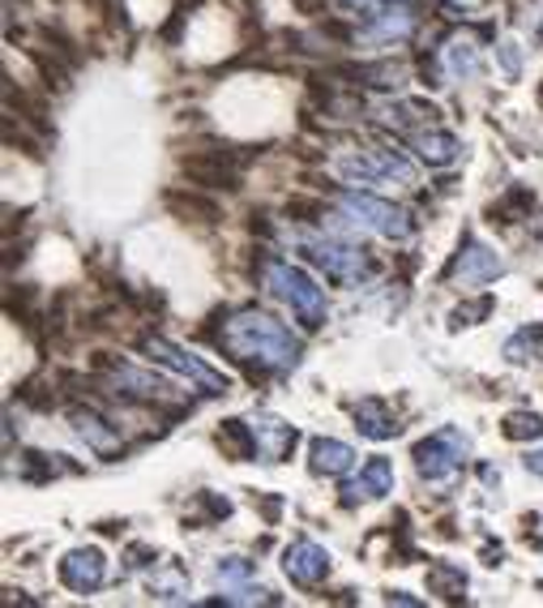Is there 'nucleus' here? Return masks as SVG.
<instances>
[{"mask_svg":"<svg viewBox=\"0 0 543 608\" xmlns=\"http://www.w3.org/2000/svg\"><path fill=\"white\" fill-rule=\"evenodd\" d=\"M219 339L235 361H253L262 368H296L300 361V339L282 322H274L270 313H257V309L235 313Z\"/></svg>","mask_w":543,"mask_h":608,"instance_id":"f257e3e1","label":"nucleus"},{"mask_svg":"<svg viewBox=\"0 0 543 608\" xmlns=\"http://www.w3.org/2000/svg\"><path fill=\"white\" fill-rule=\"evenodd\" d=\"M266 287H270V296H278L300 322L309 325H321L325 322V291L317 287V279L312 275H304L300 266H291V262H278V257H270L266 262Z\"/></svg>","mask_w":543,"mask_h":608,"instance_id":"f03ea898","label":"nucleus"},{"mask_svg":"<svg viewBox=\"0 0 543 608\" xmlns=\"http://www.w3.org/2000/svg\"><path fill=\"white\" fill-rule=\"evenodd\" d=\"M343 210H347L355 223H364L368 232H377L386 241H407L415 232V219L402 206L386 202L377 194H343Z\"/></svg>","mask_w":543,"mask_h":608,"instance_id":"7ed1b4c3","label":"nucleus"},{"mask_svg":"<svg viewBox=\"0 0 543 608\" xmlns=\"http://www.w3.org/2000/svg\"><path fill=\"white\" fill-rule=\"evenodd\" d=\"M466 450H470V442H466L463 429H441V433H432L428 442L415 446V467H420L424 480L445 485V480H454L463 472Z\"/></svg>","mask_w":543,"mask_h":608,"instance_id":"20e7f679","label":"nucleus"},{"mask_svg":"<svg viewBox=\"0 0 543 608\" xmlns=\"http://www.w3.org/2000/svg\"><path fill=\"white\" fill-rule=\"evenodd\" d=\"M146 352H151V361H155V365L171 368V373H180L185 382L201 386L206 395H228V390H232L228 373L210 368L206 361H197L193 352H185V347H176V343H167V339H146Z\"/></svg>","mask_w":543,"mask_h":608,"instance_id":"39448f33","label":"nucleus"},{"mask_svg":"<svg viewBox=\"0 0 543 608\" xmlns=\"http://www.w3.org/2000/svg\"><path fill=\"white\" fill-rule=\"evenodd\" d=\"M339 172L351 180H364V185H377V180H402L411 185L415 180V167L402 159L398 151H364V155H351L339 159Z\"/></svg>","mask_w":543,"mask_h":608,"instance_id":"423d86ee","label":"nucleus"},{"mask_svg":"<svg viewBox=\"0 0 543 608\" xmlns=\"http://www.w3.org/2000/svg\"><path fill=\"white\" fill-rule=\"evenodd\" d=\"M501 270H505V262H501V253H497V248H488L484 241L466 236L463 253H458V257H454V266H450V284H458V287L492 284Z\"/></svg>","mask_w":543,"mask_h":608,"instance_id":"0eeeda50","label":"nucleus"},{"mask_svg":"<svg viewBox=\"0 0 543 608\" xmlns=\"http://www.w3.org/2000/svg\"><path fill=\"white\" fill-rule=\"evenodd\" d=\"M304 253L309 262H317L334 284H355L364 275V253L351 248V244L339 241H304Z\"/></svg>","mask_w":543,"mask_h":608,"instance_id":"6e6552de","label":"nucleus"},{"mask_svg":"<svg viewBox=\"0 0 543 608\" xmlns=\"http://www.w3.org/2000/svg\"><path fill=\"white\" fill-rule=\"evenodd\" d=\"M282 570H287L291 583L317 587V583L330 574V553H325L321 544H312V540H296V544L282 553Z\"/></svg>","mask_w":543,"mask_h":608,"instance_id":"1a4fd4ad","label":"nucleus"},{"mask_svg":"<svg viewBox=\"0 0 543 608\" xmlns=\"http://www.w3.org/2000/svg\"><path fill=\"white\" fill-rule=\"evenodd\" d=\"M248 438H253V450L266 463H278V458H287L291 446H296V424L274 420V416H257V420H248Z\"/></svg>","mask_w":543,"mask_h":608,"instance_id":"9d476101","label":"nucleus"},{"mask_svg":"<svg viewBox=\"0 0 543 608\" xmlns=\"http://www.w3.org/2000/svg\"><path fill=\"white\" fill-rule=\"evenodd\" d=\"M60 578H65L74 592H95V587H103V578H108V562H103L99 549H74V553L60 562Z\"/></svg>","mask_w":543,"mask_h":608,"instance_id":"9b49d317","label":"nucleus"},{"mask_svg":"<svg viewBox=\"0 0 543 608\" xmlns=\"http://www.w3.org/2000/svg\"><path fill=\"white\" fill-rule=\"evenodd\" d=\"M411 146H415V155L428 167H445V163H454L463 155V142L454 133H445V129H420V133H411Z\"/></svg>","mask_w":543,"mask_h":608,"instance_id":"f8f14e48","label":"nucleus"},{"mask_svg":"<svg viewBox=\"0 0 543 608\" xmlns=\"http://www.w3.org/2000/svg\"><path fill=\"white\" fill-rule=\"evenodd\" d=\"M343 493H347L343 497L347 506H355L359 497H386V493H394V463L389 458H368L364 472H359V480H351Z\"/></svg>","mask_w":543,"mask_h":608,"instance_id":"ddd939ff","label":"nucleus"},{"mask_svg":"<svg viewBox=\"0 0 543 608\" xmlns=\"http://www.w3.org/2000/svg\"><path fill=\"white\" fill-rule=\"evenodd\" d=\"M74 429H78V438L95 450V454H117V450L124 446L117 429H112L103 416H95V411H74Z\"/></svg>","mask_w":543,"mask_h":608,"instance_id":"4468645a","label":"nucleus"},{"mask_svg":"<svg viewBox=\"0 0 543 608\" xmlns=\"http://www.w3.org/2000/svg\"><path fill=\"white\" fill-rule=\"evenodd\" d=\"M355 463V450L347 442H334V438H317L312 442V476H343Z\"/></svg>","mask_w":543,"mask_h":608,"instance_id":"2eb2a0df","label":"nucleus"},{"mask_svg":"<svg viewBox=\"0 0 543 608\" xmlns=\"http://www.w3.org/2000/svg\"><path fill=\"white\" fill-rule=\"evenodd\" d=\"M441 65H445V74L454 81H466L475 78L479 69H484V60H479V47L470 40H450L441 47Z\"/></svg>","mask_w":543,"mask_h":608,"instance_id":"dca6fc26","label":"nucleus"},{"mask_svg":"<svg viewBox=\"0 0 543 608\" xmlns=\"http://www.w3.org/2000/svg\"><path fill=\"white\" fill-rule=\"evenodd\" d=\"M117 386L120 395H129V399H171V386L163 382V377H151L146 368H120L117 373Z\"/></svg>","mask_w":543,"mask_h":608,"instance_id":"f3484780","label":"nucleus"},{"mask_svg":"<svg viewBox=\"0 0 543 608\" xmlns=\"http://www.w3.org/2000/svg\"><path fill=\"white\" fill-rule=\"evenodd\" d=\"M151 596L155 600H189V574L176 566V562H163L151 570Z\"/></svg>","mask_w":543,"mask_h":608,"instance_id":"a211bd4d","label":"nucleus"},{"mask_svg":"<svg viewBox=\"0 0 543 608\" xmlns=\"http://www.w3.org/2000/svg\"><path fill=\"white\" fill-rule=\"evenodd\" d=\"M355 429L364 433V438H373V442H386L398 433V424L389 420L386 404H377V399H364V404L355 407Z\"/></svg>","mask_w":543,"mask_h":608,"instance_id":"6ab92c4d","label":"nucleus"},{"mask_svg":"<svg viewBox=\"0 0 543 608\" xmlns=\"http://www.w3.org/2000/svg\"><path fill=\"white\" fill-rule=\"evenodd\" d=\"M377 26H373V40H402V35H411V26H415V18L407 13V9H394V13H381V18H373Z\"/></svg>","mask_w":543,"mask_h":608,"instance_id":"aec40b11","label":"nucleus"},{"mask_svg":"<svg viewBox=\"0 0 543 608\" xmlns=\"http://www.w3.org/2000/svg\"><path fill=\"white\" fill-rule=\"evenodd\" d=\"M540 343H543V330H535V339H531V330H522V334H513V339L505 343V356H509L513 365L540 361Z\"/></svg>","mask_w":543,"mask_h":608,"instance_id":"412c9836","label":"nucleus"},{"mask_svg":"<svg viewBox=\"0 0 543 608\" xmlns=\"http://www.w3.org/2000/svg\"><path fill=\"white\" fill-rule=\"evenodd\" d=\"M540 433H543V420L535 411H513L505 420V438L509 442H527V438H540Z\"/></svg>","mask_w":543,"mask_h":608,"instance_id":"4be33fe9","label":"nucleus"},{"mask_svg":"<svg viewBox=\"0 0 543 608\" xmlns=\"http://www.w3.org/2000/svg\"><path fill=\"white\" fill-rule=\"evenodd\" d=\"M244 578H253V562H244V557H223V562H219V583H223V587H235V583H244Z\"/></svg>","mask_w":543,"mask_h":608,"instance_id":"5701e85b","label":"nucleus"},{"mask_svg":"<svg viewBox=\"0 0 543 608\" xmlns=\"http://www.w3.org/2000/svg\"><path fill=\"white\" fill-rule=\"evenodd\" d=\"M347 9H355L359 18H381L386 13V0H343Z\"/></svg>","mask_w":543,"mask_h":608,"instance_id":"b1692460","label":"nucleus"},{"mask_svg":"<svg viewBox=\"0 0 543 608\" xmlns=\"http://www.w3.org/2000/svg\"><path fill=\"white\" fill-rule=\"evenodd\" d=\"M501 60H505V74L518 78V65H522V60H518V43H501Z\"/></svg>","mask_w":543,"mask_h":608,"instance_id":"393cba45","label":"nucleus"},{"mask_svg":"<svg viewBox=\"0 0 543 608\" xmlns=\"http://www.w3.org/2000/svg\"><path fill=\"white\" fill-rule=\"evenodd\" d=\"M445 4L463 9V13H470V18H479V13H484V0H445Z\"/></svg>","mask_w":543,"mask_h":608,"instance_id":"a878e982","label":"nucleus"},{"mask_svg":"<svg viewBox=\"0 0 543 608\" xmlns=\"http://www.w3.org/2000/svg\"><path fill=\"white\" fill-rule=\"evenodd\" d=\"M527 467H531L535 476H543V450H535V454H527Z\"/></svg>","mask_w":543,"mask_h":608,"instance_id":"bb28decb","label":"nucleus"}]
</instances>
